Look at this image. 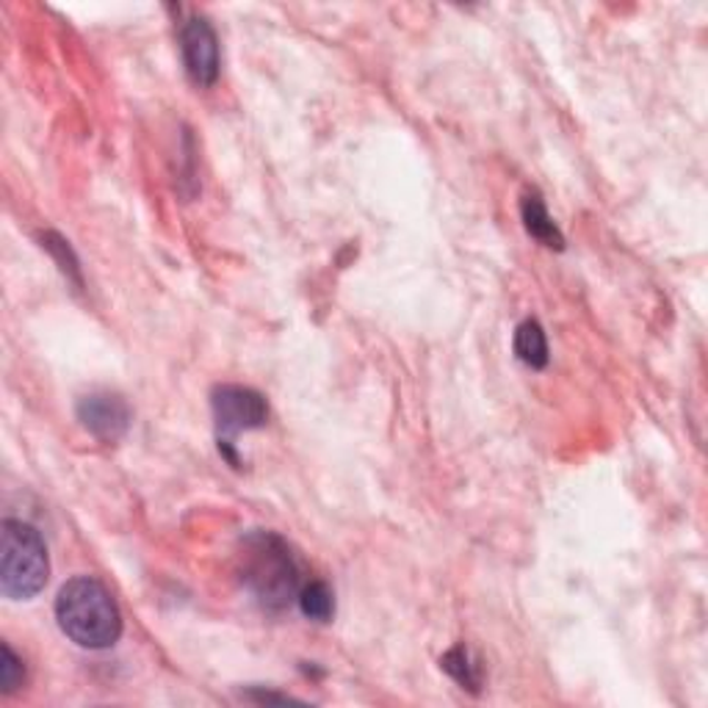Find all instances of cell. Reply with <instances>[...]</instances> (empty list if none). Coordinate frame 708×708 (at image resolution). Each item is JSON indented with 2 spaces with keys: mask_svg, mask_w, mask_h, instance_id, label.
<instances>
[{
  "mask_svg": "<svg viewBox=\"0 0 708 708\" xmlns=\"http://www.w3.org/2000/svg\"><path fill=\"white\" fill-rule=\"evenodd\" d=\"M56 620L67 639L87 650H106L122 637V611L109 587L94 576H78L61 587Z\"/></svg>",
  "mask_w": 708,
  "mask_h": 708,
  "instance_id": "6da1fadb",
  "label": "cell"
},
{
  "mask_svg": "<svg viewBox=\"0 0 708 708\" xmlns=\"http://www.w3.org/2000/svg\"><path fill=\"white\" fill-rule=\"evenodd\" d=\"M241 579L266 609H286L299 590V562L288 542L271 531H258L243 540Z\"/></svg>",
  "mask_w": 708,
  "mask_h": 708,
  "instance_id": "7a4b0ae2",
  "label": "cell"
},
{
  "mask_svg": "<svg viewBox=\"0 0 708 708\" xmlns=\"http://www.w3.org/2000/svg\"><path fill=\"white\" fill-rule=\"evenodd\" d=\"M50 559L42 535L22 520H3L0 590L11 600H31L48 585Z\"/></svg>",
  "mask_w": 708,
  "mask_h": 708,
  "instance_id": "3957f363",
  "label": "cell"
},
{
  "mask_svg": "<svg viewBox=\"0 0 708 708\" xmlns=\"http://www.w3.org/2000/svg\"><path fill=\"white\" fill-rule=\"evenodd\" d=\"M213 418L219 427V443H233L238 432L260 429L269 421V405L263 396L241 385H219L211 396Z\"/></svg>",
  "mask_w": 708,
  "mask_h": 708,
  "instance_id": "277c9868",
  "label": "cell"
},
{
  "mask_svg": "<svg viewBox=\"0 0 708 708\" xmlns=\"http://www.w3.org/2000/svg\"><path fill=\"white\" fill-rule=\"evenodd\" d=\"M180 53H183L186 72L197 87H213L219 81V37L206 17L195 14L180 26Z\"/></svg>",
  "mask_w": 708,
  "mask_h": 708,
  "instance_id": "5b68a950",
  "label": "cell"
},
{
  "mask_svg": "<svg viewBox=\"0 0 708 708\" xmlns=\"http://www.w3.org/2000/svg\"><path fill=\"white\" fill-rule=\"evenodd\" d=\"M78 421L87 429L89 435H94L98 440L106 443H114L122 438L130 427V410L124 405L122 396L109 393V390H98V393H89L78 401Z\"/></svg>",
  "mask_w": 708,
  "mask_h": 708,
  "instance_id": "8992f818",
  "label": "cell"
},
{
  "mask_svg": "<svg viewBox=\"0 0 708 708\" xmlns=\"http://www.w3.org/2000/svg\"><path fill=\"white\" fill-rule=\"evenodd\" d=\"M520 217H523V228L535 241H540L548 249H565V236L557 228V222L548 213L546 202H542L540 191H526L520 200Z\"/></svg>",
  "mask_w": 708,
  "mask_h": 708,
  "instance_id": "52a82bcc",
  "label": "cell"
},
{
  "mask_svg": "<svg viewBox=\"0 0 708 708\" xmlns=\"http://www.w3.org/2000/svg\"><path fill=\"white\" fill-rule=\"evenodd\" d=\"M512 347L523 366L535 368V371H540V368L548 366V338H546V330L540 327V321L526 319L523 325H518Z\"/></svg>",
  "mask_w": 708,
  "mask_h": 708,
  "instance_id": "ba28073f",
  "label": "cell"
},
{
  "mask_svg": "<svg viewBox=\"0 0 708 708\" xmlns=\"http://www.w3.org/2000/svg\"><path fill=\"white\" fill-rule=\"evenodd\" d=\"M297 600L299 611H302L308 620L330 622L332 615H336V595H332L325 581H310V585H305L302 590H299Z\"/></svg>",
  "mask_w": 708,
  "mask_h": 708,
  "instance_id": "9c48e42d",
  "label": "cell"
},
{
  "mask_svg": "<svg viewBox=\"0 0 708 708\" xmlns=\"http://www.w3.org/2000/svg\"><path fill=\"white\" fill-rule=\"evenodd\" d=\"M440 667H443L446 672H449L451 678H455L457 684H460L462 689H468V692H479L481 687V670L479 665L471 659V654H468V648H462V645H457V648H451L449 654L440 659Z\"/></svg>",
  "mask_w": 708,
  "mask_h": 708,
  "instance_id": "30bf717a",
  "label": "cell"
},
{
  "mask_svg": "<svg viewBox=\"0 0 708 708\" xmlns=\"http://www.w3.org/2000/svg\"><path fill=\"white\" fill-rule=\"evenodd\" d=\"M22 684H26V665L11 650V645L3 642V648H0V692L14 695Z\"/></svg>",
  "mask_w": 708,
  "mask_h": 708,
  "instance_id": "8fae6325",
  "label": "cell"
},
{
  "mask_svg": "<svg viewBox=\"0 0 708 708\" xmlns=\"http://www.w3.org/2000/svg\"><path fill=\"white\" fill-rule=\"evenodd\" d=\"M42 247L48 249L50 255H53L56 260H59V266H61V271H64L67 277H70L72 282H76L78 288L83 286V277H81V266H78V258L76 255H72V249H70V243L64 241V238L61 236H56V233H42Z\"/></svg>",
  "mask_w": 708,
  "mask_h": 708,
  "instance_id": "7c38bea8",
  "label": "cell"
},
{
  "mask_svg": "<svg viewBox=\"0 0 708 708\" xmlns=\"http://www.w3.org/2000/svg\"><path fill=\"white\" fill-rule=\"evenodd\" d=\"M255 700H260V704H293V698H286V695H271V692H258L255 695Z\"/></svg>",
  "mask_w": 708,
  "mask_h": 708,
  "instance_id": "4fadbf2b",
  "label": "cell"
}]
</instances>
